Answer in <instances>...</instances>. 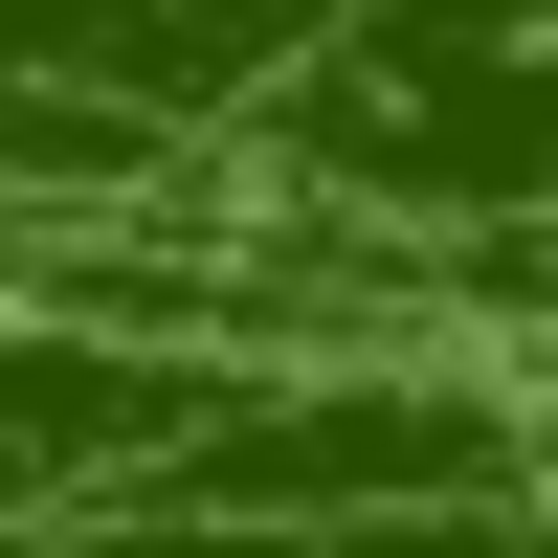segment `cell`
Wrapping results in <instances>:
<instances>
[{
	"label": "cell",
	"mask_w": 558,
	"mask_h": 558,
	"mask_svg": "<svg viewBox=\"0 0 558 558\" xmlns=\"http://www.w3.org/2000/svg\"><path fill=\"white\" fill-rule=\"evenodd\" d=\"M202 179L291 202L357 268L558 291V0H357Z\"/></svg>",
	"instance_id": "cell-1"
}]
</instances>
